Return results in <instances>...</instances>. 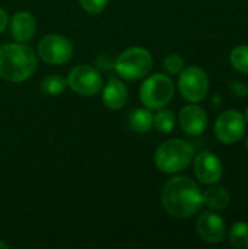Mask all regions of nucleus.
I'll return each instance as SVG.
<instances>
[{"mask_svg": "<svg viewBox=\"0 0 248 249\" xmlns=\"http://www.w3.org/2000/svg\"><path fill=\"white\" fill-rule=\"evenodd\" d=\"M79 3H80L82 9H85L86 12L99 13L107 7L108 0H79Z\"/></svg>", "mask_w": 248, "mask_h": 249, "instance_id": "22", "label": "nucleus"}, {"mask_svg": "<svg viewBox=\"0 0 248 249\" xmlns=\"http://www.w3.org/2000/svg\"><path fill=\"white\" fill-rule=\"evenodd\" d=\"M38 53L42 61L48 64H64L73 55V45L66 36L51 34L39 41Z\"/></svg>", "mask_w": 248, "mask_h": 249, "instance_id": "9", "label": "nucleus"}, {"mask_svg": "<svg viewBox=\"0 0 248 249\" xmlns=\"http://www.w3.org/2000/svg\"><path fill=\"white\" fill-rule=\"evenodd\" d=\"M114 69L126 80L134 82L143 79L152 69V55L142 47L127 48L114 61Z\"/></svg>", "mask_w": 248, "mask_h": 249, "instance_id": "4", "label": "nucleus"}, {"mask_svg": "<svg viewBox=\"0 0 248 249\" xmlns=\"http://www.w3.org/2000/svg\"><path fill=\"white\" fill-rule=\"evenodd\" d=\"M9 248V245L6 244V242H3L1 239H0V249H7Z\"/></svg>", "mask_w": 248, "mask_h": 249, "instance_id": "25", "label": "nucleus"}, {"mask_svg": "<svg viewBox=\"0 0 248 249\" xmlns=\"http://www.w3.org/2000/svg\"><path fill=\"white\" fill-rule=\"evenodd\" d=\"M66 82L73 92L82 96H94L99 93L104 86L102 77L98 73V70H95L92 66L88 64H79L73 67Z\"/></svg>", "mask_w": 248, "mask_h": 249, "instance_id": "7", "label": "nucleus"}, {"mask_svg": "<svg viewBox=\"0 0 248 249\" xmlns=\"http://www.w3.org/2000/svg\"><path fill=\"white\" fill-rule=\"evenodd\" d=\"M244 118H246V121L248 123V108H247V111H246V115H244Z\"/></svg>", "mask_w": 248, "mask_h": 249, "instance_id": "26", "label": "nucleus"}, {"mask_svg": "<svg viewBox=\"0 0 248 249\" xmlns=\"http://www.w3.org/2000/svg\"><path fill=\"white\" fill-rule=\"evenodd\" d=\"M247 121L238 111H224L215 121V136L225 144H234L240 142L246 133Z\"/></svg>", "mask_w": 248, "mask_h": 249, "instance_id": "8", "label": "nucleus"}, {"mask_svg": "<svg viewBox=\"0 0 248 249\" xmlns=\"http://www.w3.org/2000/svg\"><path fill=\"white\" fill-rule=\"evenodd\" d=\"M203 194V204H206L212 210H224L229 204V193L225 187L212 184L210 188H208Z\"/></svg>", "mask_w": 248, "mask_h": 249, "instance_id": "15", "label": "nucleus"}, {"mask_svg": "<svg viewBox=\"0 0 248 249\" xmlns=\"http://www.w3.org/2000/svg\"><path fill=\"white\" fill-rule=\"evenodd\" d=\"M7 23H9V16L3 9H0V32H3L7 28Z\"/></svg>", "mask_w": 248, "mask_h": 249, "instance_id": "24", "label": "nucleus"}, {"mask_svg": "<svg viewBox=\"0 0 248 249\" xmlns=\"http://www.w3.org/2000/svg\"><path fill=\"white\" fill-rule=\"evenodd\" d=\"M139 96L142 104L149 109L164 108L174 96V82L167 74H152L140 86Z\"/></svg>", "mask_w": 248, "mask_h": 249, "instance_id": "5", "label": "nucleus"}, {"mask_svg": "<svg viewBox=\"0 0 248 249\" xmlns=\"http://www.w3.org/2000/svg\"><path fill=\"white\" fill-rule=\"evenodd\" d=\"M229 61L237 71L248 74V45H237L229 54Z\"/></svg>", "mask_w": 248, "mask_h": 249, "instance_id": "19", "label": "nucleus"}, {"mask_svg": "<svg viewBox=\"0 0 248 249\" xmlns=\"http://www.w3.org/2000/svg\"><path fill=\"white\" fill-rule=\"evenodd\" d=\"M66 88H67L66 79H63L61 76H57V74L47 76L41 82V90L47 95H58V93L64 92Z\"/></svg>", "mask_w": 248, "mask_h": 249, "instance_id": "20", "label": "nucleus"}, {"mask_svg": "<svg viewBox=\"0 0 248 249\" xmlns=\"http://www.w3.org/2000/svg\"><path fill=\"white\" fill-rule=\"evenodd\" d=\"M178 89L181 96L191 104L203 101L209 92V79L206 71L197 66L184 67L178 77Z\"/></svg>", "mask_w": 248, "mask_h": 249, "instance_id": "6", "label": "nucleus"}, {"mask_svg": "<svg viewBox=\"0 0 248 249\" xmlns=\"http://www.w3.org/2000/svg\"><path fill=\"white\" fill-rule=\"evenodd\" d=\"M232 90L238 95V96H241V98H244V96H247L248 95V88L246 83H241V82H234L232 83Z\"/></svg>", "mask_w": 248, "mask_h": 249, "instance_id": "23", "label": "nucleus"}, {"mask_svg": "<svg viewBox=\"0 0 248 249\" xmlns=\"http://www.w3.org/2000/svg\"><path fill=\"white\" fill-rule=\"evenodd\" d=\"M161 201L172 217L189 219L202 209L203 194L189 177H174L162 187Z\"/></svg>", "mask_w": 248, "mask_h": 249, "instance_id": "1", "label": "nucleus"}, {"mask_svg": "<svg viewBox=\"0 0 248 249\" xmlns=\"http://www.w3.org/2000/svg\"><path fill=\"white\" fill-rule=\"evenodd\" d=\"M178 121L184 133L189 136H200L208 125V114L202 107L191 104L180 111Z\"/></svg>", "mask_w": 248, "mask_h": 249, "instance_id": "12", "label": "nucleus"}, {"mask_svg": "<svg viewBox=\"0 0 248 249\" xmlns=\"http://www.w3.org/2000/svg\"><path fill=\"white\" fill-rule=\"evenodd\" d=\"M164 69L170 74H180L184 69V60L178 54H170L164 58Z\"/></svg>", "mask_w": 248, "mask_h": 249, "instance_id": "21", "label": "nucleus"}, {"mask_svg": "<svg viewBox=\"0 0 248 249\" xmlns=\"http://www.w3.org/2000/svg\"><path fill=\"white\" fill-rule=\"evenodd\" d=\"M229 242L234 248L248 249V223L237 222L229 229Z\"/></svg>", "mask_w": 248, "mask_h": 249, "instance_id": "17", "label": "nucleus"}, {"mask_svg": "<svg viewBox=\"0 0 248 249\" xmlns=\"http://www.w3.org/2000/svg\"><path fill=\"white\" fill-rule=\"evenodd\" d=\"M37 31V20L29 12H18L10 20V34L18 42H28Z\"/></svg>", "mask_w": 248, "mask_h": 249, "instance_id": "13", "label": "nucleus"}, {"mask_svg": "<svg viewBox=\"0 0 248 249\" xmlns=\"http://www.w3.org/2000/svg\"><path fill=\"white\" fill-rule=\"evenodd\" d=\"M37 69V54L26 42L0 45V77L20 83L28 80Z\"/></svg>", "mask_w": 248, "mask_h": 249, "instance_id": "2", "label": "nucleus"}, {"mask_svg": "<svg viewBox=\"0 0 248 249\" xmlns=\"http://www.w3.org/2000/svg\"><path fill=\"white\" fill-rule=\"evenodd\" d=\"M247 147H248V137H247Z\"/></svg>", "mask_w": 248, "mask_h": 249, "instance_id": "27", "label": "nucleus"}, {"mask_svg": "<svg viewBox=\"0 0 248 249\" xmlns=\"http://www.w3.org/2000/svg\"><path fill=\"white\" fill-rule=\"evenodd\" d=\"M129 125L134 133H148L153 127V114L149 108H136L129 117Z\"/></svg>", "mask_w": 248, "mask_h": 249, "instance_id": "16", "label": "nucleus"}, {"mask_svg": "<svg viewBox=\"0 0 248 249\" xmlns=\"http://www.w3.org/2000/svg\"><path fill=\"white\" fill-rule=\"evenodd\" d=\"M194 159V147L180 139H171L159 144L155 152V165L164 174L184 171Z\"/></svg>", "mask_w": 248, "mask_h": 249, "instance_id": "3", "label": "nucleus"}, {"mask_svg": "<svg viewBox=\"0 0 248 249\" xmlns=\"http://www.w3.org/2000/svg\"><path fill=\"white\" fill-rule=\"evenodd\" d=\"M129 90L126 85L118 79H110L102 89V102L110 109H120L126 105Z\"/></svg>", "mask_w": 248, "mask_h": 249, "instance_id": "14", "label": "nucleus"}, {"mask_svg": "<svg viewBox=\"0 0 248 249\" xmlns=\"http://www.w3.org/2000/svg\"><path fill=\"white\" fill-rule=\"evenodd\" d=\"M153 127L164 134H168L174 130L175 127V115L170 109L159 108L156 114L153 115Z\"/></svg>", "mask_w": 248, "mask_h": 249, "instance_id": "18", "label": "nucleus"}, {"mask_svg": "<svg viewBox=\"0 0 248 249\" xmlns=\"http://www.w3.org/2000/svg\"><path fill=\"white\" fill-rule=\"evenodd\" d=\"M193 169L196 178L206 185L218 184L222 178L224 168L221 159L212 152H200L193 159Z\"/></svg>", "mask_w": 248, "mask_h": 249, "instance_id": "10", "label": "nucleus"}, {"mask_svg": "<svg viewBox=\"0 0 248 249\" xmlns=\"http://www.w3.org/2000/svg\"><path fill=\"white\" fill-rule=\"evenodd\" d=\"M196 232L202 241L208 244H218L227 236V225L219 214L213 212H206L199 216Z\"/></svg>", "mask_w": 248, "mask_h": 249, "instance_id": "11", "label": "nucleus"}]
</instances>
